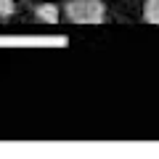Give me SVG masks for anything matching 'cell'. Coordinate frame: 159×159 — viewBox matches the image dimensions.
Wrapping results in <instances>:
<instances>
[{"label":"cell","instance_id":"cell-1","mask_svg":"<svg viewBox=\"0 0 159 159\" xmlns=\"http://www.w3.org/2000/svg\"><path fill=\"white\" fill-rule=\"evenodd\" d=\"M64 13L69 21H77V24H98L106 16V8L101 0H69Z\"/></svg>","mask_w":159,"mask_h":159},{"label":"cell","instance_id":"cell-2","mask_svg":"<svg viewBox=\"0 0 159 159\" xmlns=\"http://www.w3.org/2000/svg\"><path fill=\"white\" fill-rule=\"evenodd\" d=\"M34 16L43 24H53V21H58V8L53 6V3H40V6L34 8Z\"/></svg>","mask_w":159,"mask_h":159},{"label":"cell","instance_id":"cell-3","mask_svg":"<svg viewBox=\"0 0 159 159\" xmlns=\"http://www.w3.org/2000/svg\"><path fill=\"white\" fill-rule=\"evenodd\" d=\"M143 19L151 24H159V0H146L143 6Z\"/></svg>","mask_w":159,"mask_h":159},{"label":"cell","instance_id":"cell-4","mask_svg":"<svg viewBox=\"0 0 159 159\" xmlns=\"http://www.w3.org/2000/svg\"><path fill=\"white\" fill-rule=\"evenodd\" d=\"M13 11H16V6H13V0H0V16H13Z\"/></svg>","mask_w":159,"mask_h":159}]
</instances>
